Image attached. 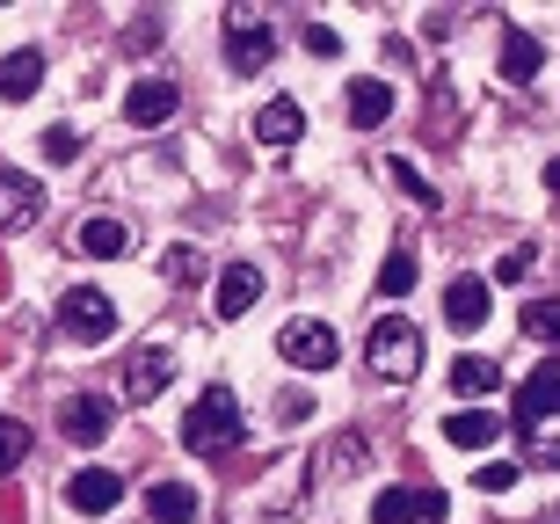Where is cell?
<instances>
[{
    "instance_id": "obj_1",
    "label": "cell",
    "mask_w": 560,
    "mask_h": 524,
    "mask_svg": "<svg viewBox=\"0 0 560 524\" xmlns=\"http://www.w3.org/2000/svg\"><path fill=\"white\" fill-rule=\"evenodd\" d=\"M241 438H248V416H241L233 386H205V394L189 400V416H183V444L197 452V459H219V452H233Z\"/></svg>"
},
{
    "instance_id": "obj_2",
    "label": "cell",
    "mask_w": 560,
    "mask_h": 524,
    "mask_svg": "<svg viewBox=\"0 0 560 524\" xmlns=\"http://www.w3.org/2000/svg\"><path fill=\"white\" fill-rule=\"evenodd\" d=\"M364 364H372L378 379L408 386V379L422 372V328H416V321H400V314L372 321V336H364Z\"/></svg>"
},
{
    "instance_id": "obj_3",
    "label": "cell",
    "mask_w": 560,
    "mask_h": 524,
    "mask_svg": "<svg viewBox=\"0 0 560 524\" xmlns=\"http://www.w3.org/2000/svg\"><path fill=\"white\" fill-rule=\"evenodd\" d=\"M277 357H284L291 372H335V364H342V342H335L328 321L299 314V321H284V328H277Z\"/></svg>"
},
{
    "instance_id": "obj_4",
    "label": "cell",
    "mask_w": 560,
    "mask_h": 524,
    "mask_svg": "<svg viewBox=\"0 0 560 524\" xmlns=\"http://www.w3.org/2000/svg\"><path fill=\"white\" fill-rule=\"evenodd\" d=\"M59 328L73 342H109L117 336V299L103 284H66L59 292Z\"/></svg>"
},
{
    "instance_id": "obj_5",
    "label": "cell",
    "mask_w": 560,
    "mask_h": 524,
    "mask_svg": "<svg viewBox=\"0 0 560 524\" xmlns=\"http://www.w3.org/2000/svg\"><path fill=\"white\" fill-rule=\"evenodd\" d=\"M277 59V30L255 8H226V66L233 73H262Z\"/></svg>"
},
{
    "instance_id": "obj_6",
    "label": "cell",
    "mask_w": 560,
    "mask_h": 524,
    "mask_svg": "<svg viewBox=\"0 0 560 524\" xmlns=\"http://www.w3.org/2000/svg\"><path fill=\"white\" fill-rule=\"evenodd\" d=\"M560 416V364L546 357V364H532V379L517 386V400H510V422H517L524 438H546V422Z\"/></svg>"
},
{
    "instance_id": "obj_7",
    "label": "cell",
    "mask_w": 560,
    "mask_h": 524,
    "mask_svg": "<svg viewBox=\"0 0 560 524\" xmlns=\"http://www.w3.org/2000/svg\"><path fill=\"white\" fill-rule=\"evenodd\" d=\"M444 488H378L372 524H444Z\"/></svg>"
},
{
    "instance_id": "obj_8",
    "label": "cell",
    "mask_w": 560,
    "mask_h": 524,
    "mask_svg": "<svg viewBox=\"0 0 560 524\" xmlns=\"http://www.w3.org/2000/svg\"><path fill=\"white\" fill-rule=\"evenodd\" d=\"M167 379H175V350H167V342H145V350L125 364V400H131V408L161 400V394H167Z\"/></svg>"
},
{
    "instance_id": "obj_9",
    "label": "cell",
    "mask_w": 560,
    "mask_h": 524,
    "mask_svg": "<svg viewBox=\"0 0 560 524\" xmlns=\"http://www.w3.org/2000/svg\"><path fill=\"white\" fill-rule=\"evenodd\" d=\"M109 422H117V408H109L103 394H66V400H59V430H66L73 444H103Z\"/></svg>"
},
{
    "instance_id": "obj_10",
    "label": "cell",
    "mask_w": 560,
    "mask_h": 524,
    "mask_svg": "<svg viewBox=\"0 0 560 524\" xmlns=\"http://www.w3.org/2000/svg\"><path fill=\"white\" fill-rule=\"evenodd\" d=\"M66 503L81 510V517H103V510L125 503V474H109V466H81V474L66 481Z\"/></svg>"
},
{
    "instance_id": "obj_11",
    "label": "cell",
    "mask_w": 560,
    "mask_h": 524,
    "mask_svg": "<svg viewBox=\"0 0 560 524\" xmlns=\"http://www.w3.org/2000/svg\"><path fill=\"white\" fill-rule=\"evenodd\" d=\"M255 299H262V270H255V263H226V270H219V292H211L219 321H241Z\"/></svg>"
},
{
    "instance_id": "obj_12",
    "label": "cell",
    "mask_w": 560,
    "mask_h": 524,
    "mask_svg": "<svg viewBox=\"0 0 560 524\" xmlns=\"http://www.w3.org/2000/svg\"><path fill=\"white\" fill-rule=\"evenodd\" d=\"M539 66H546V44L532 37V30H517V22H502V81L532 88V81H539Z\"/></svg>"
},
{
    "instance_id": "obj_13",
    "label": "cell",
    "mask_w": 560,
    "mask_h": 524,
    "mask_svg": "<svg viewBox=\"0 0 560 524\" xmlns=\"http://www.w3.org/2000/svg\"><path fill=\"white\" fill-rule=\"evenodd\" d=\"M175 81H131V95H125V125H139V131H153V125H167L175 117Z\"/></svg>"
},
{
    "instance_id": "obj_14",
    "label": "cell",
    "mask_w": 560,
    "mask_h": 524,
    "mask_svg": "<svg viewBox=\"0 0 560 524\" xmlns=\"http://www.w3.org/2000/svg\"><path fill=\"white\" fill-rule=\"evenodd\" d=\"M299 131H306V109L291 103V95H270V103L255 109V147H299Z\"/></svg>"
},
{
    "instance_id": "obj_15",
    "label": "cell",
    "mask_w": 560,
    "mask_h": 524,
    "mask_svg": "<svg viewBox=\"0 0 560 524\" xmlns=\"http://www.w3.org/2000/svg\"><path fill=\"white\" fill-rule=\"evenodd\" d=\"M444 321H452L458 336H474L480 321H488V284L480 277H452L444 284Z\"/></svg>"
},
{
    "instance_id": "obj_16",
    "label": "cell",
    "mask_w": 560,
    "mask_h": 524,
    "mask_svg": "<svg viewBox=\"0 0 560 524\" xmlns=\"http://www.w3.org/2000/svg\"><path fill=\"white\" fill-rule=\"evenodd\" d=\"M73 248H81V255H95V263H117V255L131 248V233H125V219L95 211V219H81V226H73Z\"/></svg>"
},
{
    "instance_id": "obj_17",
    "label": "cell",
    "mask_w": 560,
    "mask_h": 524,
    "mask_svg": "<svg viewBox=\"0 0 560 524\" xmlns=\"http://www.w3.org/2000/svg\"><path fill=\"white\" fill-rule=\"evenodd\" d=\"M502 422H510V416H488V408H458V416H444V444H458V452H488V444L502 438Z\"/></svg>"
},
{
    "instance_id": "obj_18",
    "label": "cell",
    "mask_w": 560,
    "mask_h": 524,
    "mask_svg": "<svg viewBox=\"0 0 560 524\" xmlns=\"http://www.w3.org/2000/svg\"><path fill=\"white\" fill-rule=\"evenodd\" d=\"M197 510H205V503H197V488H189V481H153V488H145V517H153V524H197Z\"/></svg>"
},
{
    "instance_id": "obj_19",
    "label": "cell",
    "mask_w": 560,
    "mask_h": 524,
    "mask_svg": "<svg viewBox=\"0 0 560 524\" xmlns=\"http://www.w3.org/2000/svg\"><path fill=\"white\" fill-rule=\"evenodd\" d=\"M30 219H44V189L30 175L0 168V226H30Z\"/></svg>"
},
{
    "instance_id": "obj_20",
    "label": "cell",
    "mask_w": 560,
    "mask_h": 524,
    "mask_svg": "<svg viewBox=\"0 0 560 524\" xmlns=\"http://www.w3.org/2000/svg\"><path fill=\"white\" fill-rule=\"evenodd\" d=\"M37 88H44V51H8L0 59V95L8 103H30Z\"/></svg>"
},
{
    "instance_id": "obj_21",
    "label": "cell",
    "mask_w": 560,
    "mask_h": 524,
    "mask_svg": "<svg viewBox=\"0 0 560 524\" xmlns=\"http://www.w3.org/2000/svg\"><path fill=\"white\" fill-rule=\"evenodd\" d=\"M386 117H394V88H386V81H372V73H364V81H350V125L378 131Z\"/></svg>"
},
{
    "instance_id": "obj_22",
    "label": "cell",
    "mask_w": 560,
    "mask_h": 524,
    "mask_svg": "<svg viewBox=\"0 0 560 524\" xmlns=\"http://www.w3.org/2000/svg\"><path fill=\"white\" fill-rule=\"evenodd\" d=\"M495 386H502V364H495V357L466 350V357L452 364V394H458V400H480V394H495Z\"/></svg>"
},
{
    "instance_id": "obj_23",
    "label": "cell",
    "mask_w": 560,
    "mask_h": 524,
    "mask_svg": "<svg viewBox=\"0 0 560 524\" xmlns=\"http://www.w3.org/2000/svg\"><path fill=\"white\" fill-rule=\"evenodd\" d=\"M408 292H416V248H394L378 270V299H408Z\"/></svg>"
},
{
    "instance_id": "obj_24",
    "label": "cell",
    "mask_w": 560,
    "mask_h": 524,
    "mask_svg": "<svg viewBox=\"0 0 560 524\" xmlns=\"http://www.w3.org/2000/svg\"><path fill=\"white\" fill-rule=\"evenodd\" d=\"M30 459V422L22 416H0V474H15Z\"/></svg>"
},
{
    "instance_id": "obj_25",
    "label": "cell",
    "mask_w": 560,
    "mask_h": 524,
    "mask_svg": "<svg viewBox=\"0 0 560 524\" xmlns=\"http://www.w3.org/2000/svg\"><path fill=\"white\" fill-rule=\"evenodd\" d=\"M517 481H524V466H510V459H480L474 466V488H480V496H510Z\"/></svg>"
},
{
    "instance_id": "obj_26",
    "label": "cell",
    "mask_w": 560,
    "mask_h": 524,
    "mask_svg": "<svg viewBox=\"0 0 560 524\" xmlns=\"http://www.w3.org/2000/svg\"><path fill=\"white\" fill-rule=\"evenodd\" d=\"M524 336H553L560 342V299H524Z\"/></svg>"
},
{
    "instance_id": "obj_27",
    "label": "cell",
    "mask_w": 560,
    "mask_h": 524,
    "mask_svg": "<svg viewBox=\"0 0 560 524\" xmlns=\"http://www.w3.org/2000/svg\"><path fill=\"white\" fill-rule=\"evenodd\" d=\"M394 183L408 189L416 205H436V183H422V168H416V161H408V153H394Z\"/></svg>"
},
{
    "instance_id": "obj_28",
    "label": "cell",
    "mask_w": 560,
    "mask_h": 524,
    "mask_svg": "<svg viewBox=\"0 0 560 524\" xmlns=\"http://www.w3.org/2000/svg\"><path fill=\"white\" fill-rule=\"evenodd\" d=\"M299 37H306V51H313V59H342V37H335L328 22H306Z\"/></svg>"
},
{
    "instance_id": "obj_29",
    "label": "cell",
    "mask_w": 560,
    "mask_h": 524,
    "mask_svg": "<svg viewBox=\"0 0 560 524\" xmlns=\"http://www.w3.org/2000/svg\"><path fill=\"white\" fill-rule=\"evenodd\" d=\"M73 153H81V131H73V125L44 131V161H73Z\"/></svg>"
},
{
    "instance_id": "obj_30",
    "label": "cell",
    "mask_w": 560,
    "mask_h": 524,
    "mask_svg": "<svg viewBox=\"0 0 560 524\" xmlns=\"http://www.w3.org/2000/svg\"><path fill=\"white\" fill-rule=\"evenodd\" d=\"M495 277H502V284H517V277H532V248H510V255L495 263Z\"/></svg>"
},
{
    "instance_id": "obj_31",
    "label": "cell",
    "mask_w": 560,
    "mask_h": 524,
    "mask_svg": "<svg viewBox=\"0 0 560 524\" xmlns=\"http://www.w3.org/2000/svg\"><path fill=\"white\" fill-rule=\"evenodd\" d=\"M161 270H167V277H183V284H189V277H197V248H167V263H161Z\"/></svg>"
},
{
    "instance_id": "obj_32",
    "label": "cell",
    "mask_w": 560,
    "mask_h": 524,
    "mask_svg": "<svg viewBox=\"0 0 560 524\" xmlns=\"http://www.w3.org/2000/svg\"><path fill=\"white\" fill-rule=\"evenodd\" d=\"M277 416H284V422H306L313 400H306V394H284V400H277Z\"/></svg>"
},
{
    "instance_id": "obj_33",
    "label": "cell",
    "mask_w": 560,
    "mask_h": 524,
    "mask_svg": "<svg viewBox=\"0 0 560 524\" xmlns=\"http://www.w3.org/2000/svg\"><path fill=\"white\" fill-rule=\"evenodd\" d=\"M532 466H560V438H532Z\"/></svg>"
},
{
    "instance_id": "obj_34",
    "label": "cell",
    "mask_w": 560,
    "mask_h": 524,
    "mask_svg": "<svg viewBox=\"0 0 560 524\" xmlns=\"http://www.w3.org/2000/svg\"><path fill=\"white\" fill-rule=\"evenodd\" d=\"M546 189H553V197H560V161H546Z\"/></svg>"
}]
</instances>
